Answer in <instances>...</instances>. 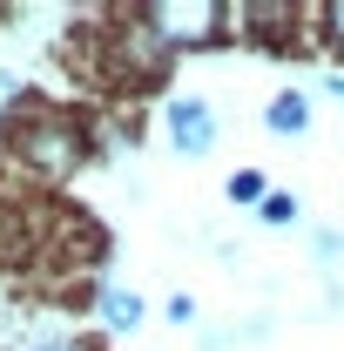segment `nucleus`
<instances>
[{
    "label": "nucleus",
    "mask_w": 344,
    "mask_h": 351,
    "mask_svg": "<svg viewBox=\"0 0 344 351\" xmlns=\"http://www.w3.org/2000/svg\"><path fill=\"white\" fill-rule=\"evenodd\" d=\"M210 27H216V7H149V34L162 47H196L210 41Z\"/></svg>",
    "instance_id": "f257e3e1"
},
{
    "label": "nucleus",
    "mask_w": 344,
    "mask_h": 351,
    "mask_svg": "<svg viewBox=\"0 0 344 351\" xmlns=\"http://www.w3.org/2000/svg\"><path fill=\"white\" fill-rule=\"evenodd\" d=\"M21 142H27V156H34V162H47L54 176L82 162V142H75V129H68L61 115H41V122H34V129L21 135Z\"/></svg>",
    "instance_id": "f03ea898"
},
{
    "label": "nucleus",
    "mask_w": 344,
    "mask_h": 351,
    "mask_svg": "<svg viewBox=\"0 0 344 351\" xmlns=\"http://www.w3.org/2000/svg\"><path fill=\"white\" fill-rule=\"evenodd\" d=\"M169 142L182 149V156H203V149L216 142V108L210 101H189V95L169 101Z\"/></svg>",
    "instance_id": "7ed1b4c3"
},
{
    "label": "nucleus",
    "mask_w": 344,
    "mask_h": 351,
    "mask_svg": "<svg viewBox=\"0 0 344 351\" xmlns=\"http://www.w3.org/2000/svg\"><path fill=\"white\" fill-rule=\"evenodd\" d=\"M101 317H108L115 331H135V324H142V298L122 291V284H108V291H101Z\"/></svg>",
    "instance_id": "20e7f679"
},
{
    "label": "nucleus",
    "mask_w": 344,
    "mask_h": 351,
    "mask_svg": "<svg viewBox=\"0 0 344 351\" xmlns=\"http://www.w3.org/2000/svg\"><path fill=\"white\" fill-rule=\"evenodd\" d=\"M304 115H310V108H304V95H277L263 122H270V135H297V129H304Z\"/></svg>",
    "instance_id": "39448f33"
},
{
    "label": "nucleus",
    "mask_w": 344,
    "mask_h": 351,
    "mask_svg": "<svg viewBox=\"0 0 344 351\" xmlns=\"http://www.w3.org/2000/svg\"><path fill=\"white\" fill-rule=\"evenodd\" d=\"M230 196L236 203H263V169H236L230 176Z\"/></svg>",
    "instance_id": "423d86ee"
},
{
    "label": "nucleus",
    "mask_w": 344,
    "mask_h": 351,
    "mask_svg": "<svg viewBox=\"0 0 344 351\" xmlns=\"http://www.w3.org/2000/svg\"><path fill=\"white\" fill-rule=\"evenodd\" d=\"M263 217H270V223H291V217H297V203H291V196H263Z\"/></svg>",
    "instance_id": "0eeeda50"
},
{
    "label": "nucleus",
    "mask_w": 344,
    "mask_h": 351,
    "mask_svg": "<svg viewBox=\"0 0 344 351\" xmlns=\"http://www.w3.org/2000/svg\"><path fill=\"white\" fill-rule=\"evenodd\" d=\"M324 34L344 47V0H331V7H324Z\"/></svg>",
    "instance_id": "6e6552de"
},
{
    "label": "nucleus",
    "mask_w": 344,
    "mask_h": 351,
    "mask_svg": "<svg viewBox=\"0 0 344 351\" xmlns=\"http://www.w3.org/2000/svg\"><path fill=\"white\" fill-rule=\"evenodd\" d=\"M34 351H75V345H68V338H47V345H34Z\"/></svg>",
    "instance_id": "1a4fd4ad"
},
{
    "label": "nucleus",
    "mask_w": 344,
    "mask_h": 351,
    "mask_svg": "<svg viewBox=\"0 0 344 351\" xmlns=\"http://www.w3.org/2000/svg\"><path fill=\"white\" fill-rule=\"evenodd\" d=\"M7 95H14V82H7V75H0V101H7Z\"/></svg>",
    "instance_id": "9d476101"
}]
</instances>
